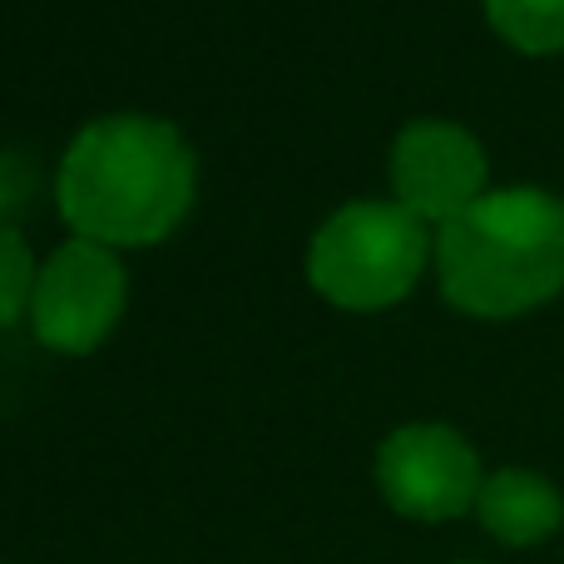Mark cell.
Segmentation results:
<instances>
[{
	"mask_svg": "<svg viewBox=\"0 0 564 564\" xmlns=\"http://www.w3.org/2000/svg\"><path fill=\"white\" fill-rule=\"evenodd\" d=\"M476 516L486 525V535H496L500 545L525 550V545L550 540L564 525V496L545 476H535V470L506 466L496 476H486Z\"/></svg>",
	"mask_w": 564,
	"mask_h": 564,
	"instance_id": "obj_7",
	"label": "cell"
},
{
	"mask_svg": "<svg viewBox=\"0 0 564 564\" xmlns=\"http://www.w3.org/2000/svg\"><path fill=\"white\" fill-rule=\"evenodd\" d=\"M377 486L387 506L406 520H456L480 500V460L460 431L441 421H416L381 441L377 451Z\"/></svg>",
	"mask_w": 564,
	"mask_h": 564,
	"instance_id": "obj_5",
	"label": "cell"
},
{
	"mask_svg": "<svg viewBox=\"0 0 564 564\" xmlns=\"http://www.w3.org/2000/svg\"><path fill=\"white\" fill-rule=\"evenodd\" d=\"M35 278H40V263L30 258V243L15 228H0V327H10L20 312H30Z\"/></svg>",
	"mask_w": 564,
	"mask_h": 564,
	"instance_id": "obj_9",
	"label": "cell"
},
{
	"mask_svg": "<svg viewBox=\"0 0 564 564\" xmlns=\"http://www.w3.org/2000/svg\"><path fill=\"white\" fill-rule=\"evenodd\" d=\"M129 302V278L115 248L69 238L40 263L35 297H30V327L50 351L85 357L119 327Z\"/></svg>",
	"mask_w": 564,
	"mask_h": 564,
	"instance_id": "obj_4",
	"label": "cell"
},
{
	"mask_svg": "<svg viewBox=\"0 0 564 564\" xmlns=\"http://www.w3.org/2000/svg\"><path fill=\"white\" fill-rule=\"evenodd\" d=\"M436 278L470 317H520L564 288V204L545 188H500L436 234Z\"/></svg>",
	"mask_w": 564,
	"mask_h": 564,
	"instance_id": "obj_2",
	"label": "cell"
},
{
	"mask_svg": "<svg viewBox=\"0 0 564 564\" xmlns=\"http://www.w3.org/2000/svg\"><path fill=\"white\" fill-rule=\"evenodd\" d=\"M466 564H470V560H466Z\"/></svg>",
	"mask_w": 564,
	"mask_h": 564,
	"instance_id": "obj_10",
	"label": "cell"
},
{
	"mask_svg": "<svg viewBox=\"0 0 564 564\" xmlns=\"http://www.w3.org/2000/svg\"><path fill=\"white\" fill-rule=\"evenodd\" d=\"M426 268V224L401 204H347L312 234L307 282L347 312L397 307Z\"/></svg>",
	"mask_w": 564,
	"mask_h": 564,
	"instance_id": "obj_3",
	"label": "cell"
},
{
	"mask_svg": "<svg viewBox=\"0 0 564 564\" xmlns=\"http://www.w3.org/2000/svg\"><path fill=\"white\" fill-rule=\"evenodd\" d=\"M486 15L496 35L525 55L564 50V0H486Z\"/></svg>",
	"mask_w": 564,
	"mask_h": 564,
	"instance_id": "obj_8",
	"label": "cell"
},
{
	"mask_svg": "<svg viewBox=\"0 0 564 564\" xmlns=\"http://www.w3.org/2000/svg\"><path fill=\"white\" fill-rule=\"evenodd\" d=\"M194 184V149L174 124L149 115H109L85 124L65 149L55 198L75 238L149 248L184 224Z\"/></svg>",
	"mask_w": 564,
	"mask_h": 564,
	"instance_id": "obj_1",
	"label": "cell"
},
{
	"mask_svg": "<svg viewBox=\"0 0 564 564\" xmlns=\"http://www.w3.org/2000/svg\"><path fill=\"white\" fill-rule=\"evenodd\" d=\"M391 188L406 214L446 228L486 198V149L446 119H416L391 144Z\"/></svg>",
	"mask_w": 564,
	"mask_h": 564,
	"instance_id": "obj_6",
	"label": "cell"
}]
</instances>
